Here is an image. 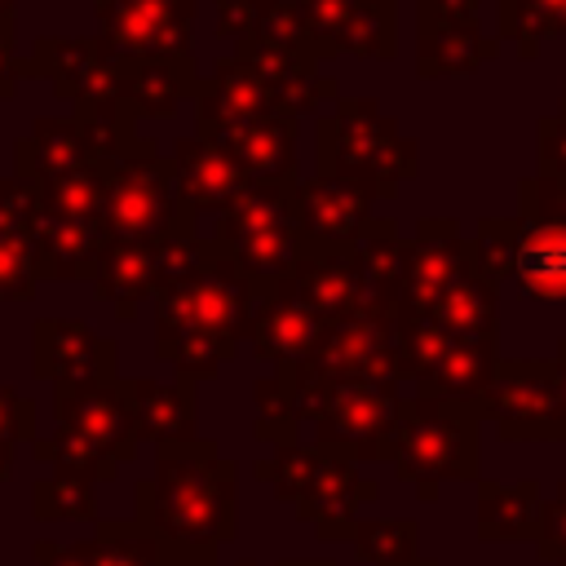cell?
Segmentation results:
<instances>
[{"label":"cell","mask_w":566,"mask_h":566,"mask_svg":"<svg viewBox=\"0 0 566 566\" xmlns=\"http://www.w3.org/2000/svg\"><path fill=\"white\" fill-rule=\"evenodd\" d=\"M265 287H256L217 243L208 261L159 292L155 310V358L177 371V380H212L226 363L239 358V345L252 336Z\"/></svg>","instance_id":"cell-1"},{"label":"cell","mask_w":566,"mask_h":566,"mask_svg":"<svg viewBox=\"0 0 566 566\" xmlns=\"http://www.w3.org/2000/svg\"><path fill=\"white\" fill-rule=\"evenodd\" d=\"M234 460L221 455L217 442L195 438L155 451V473L137 482V522L168 548L217 553L234 544Z\"/></svg>","instance_id":"cell-2"},{"label":"cell","mask_w":566,"mask_h":566,"mask_svg":"<svg viewBox=\"0 0 566 566\" xmlns=\"http://www.w3.org/2000/svg\"><path fill=\"white\" fill-rule=\"evenodd\" d=\"M137 420L124 380H88L53 389V438H35V460L57 473H80L88 482H111L119 464L137 455Z\"/></svg>","instance_id":"cell-3"},{"label":"cell","mask_w":566,"mask_h":566,"mask_svg":"<svg viewBox=\"0 0 566 566\" xmlns=\"http://www.w3.org/2000/svg\"><path fill=\"white\" fill-rule=\"evenodd\" d=\"M287 385L296 424H314V447L349 460H389V438L402 411L394 380H318L305 367H274Z\"/></svg>","instance_id":"cell-4"},{"label":"cell","mask_w":566,"mask_h":566,"mask_svg":"<svg viewBox=\"0 0 566 566\" xmlns=\"http://www.w3.org/2000/svg\"><path fill=\"white\" fill-rule=\"evenodd\" d=\"M314 164L318 177L354 181L376 190V199H394L402 181L420 172V150L376 97H336L332 115L314 128Z\"/></svg>","instance_id":"cell-5"},{"label":"cell","mask_w":566,"mask_h":566,"mask_svg":"<svg viewBox=\"0 0 566 566\" xmlns=\"http://www.w3.org/2000/svg\"><path fill=\"white\" fill-rule=\"evenodd\" d=\"M482 416L478 407L407 394L394 438H389V464L402 482L416 486V495L429 504L438 500L442 482H482Z\"/></svg>","instance_id":"cell-6"},{"label":"cell","mask_w":566,"mask_h":566,"mask_svg":"<svg viewBox=\"0 0 566 566\" xmlns=\"http://www.w3.org/2000/svg\"><path fill=\"white\" fill-rule=\"evenodd\" d=\"M256 478L270 482V491L283 504H292L318 539H354L358 509H367L380 495L376 478L358 473V460L314 442L274 447L270 460H256Z\"/></svg>","instance_id":"cell-7"},{"label":"cell","mask_w":566,"mask_h":566,"mask_svg":"<svg viewBox=\"0 0 566 566\" xmlns=\"http://www.w3.org/2000/svg\"><path fill=\"white\" fill-rule=\"evenodd\" d=\"M296 181H248L221 212L212 243L256 283L274 287L301 256L305 234L296 226Z\"/></svg>","instance_id":"cell-8"},{"label":"cell","mask_w":566,"mask_h":566,"mask_svg":"<svg viewBox=\"0 0 566 566\" xmlns=\"http://www.w3.org/2000/svg\"><path fill=\"white\" fill-rule=\"evenodd\" d=\"M146 137L137 133V119L119 106H93V111H71V115H44L31 124L27 137L13 142V177L22 181H53L71 177L97 164H111L128 150H137Z\"/></svg>","instance_id":"cell-9"},{"label":"cell","mask_w":566,"mask_h":566,"mask_svg":"<svg viewBox=\"0 0 566 566\" xmlns=\"http://www.w3.org/2000/svg\"><path fill=\"white\" fill-rule=\"evenodd\" d=\"M212 243L199 239V226L168 230L159 239H133V243H106L97 270H93V296L111 305L119 318H133L142 301H155L186 274H195L208 261Z\"/></svg>","instance_id":"cell-10"},{"label":"cell","mask_w":566,"mask_h":566,"mask_svg":"<svg viewBox=\"0 0 566 566\" xmlns=\"http://www.w3.org/2000/svg\"><path fill=\"white\" fill-rule=\"evenodd\" d=\"M102 226L111 243H133V239H159L168 230L199 226V221L177 199L172 159L159 155L150 142H142L137 150L111 159L106 168Z\"/></svg>","instance_id":"cell-11"},{"label":"cell","mask_w":566,"mask_h":566,"mask_svg":"<svg viewBox=\"0 0 566 566\" xmlns=\"http://www.w3.org/2000/svg\"><path fill=\"white\" fill-rule=\"evenodd\" d=\"M398 318H402V336H398L402 385H411V394H424V398L478 407L500 371L495 340L451 336L416 314H398Z\"/></svg>","instance_id":"cell-12"},{"label":"cell","mask_w":566,"mask_h":566,"mask_svg":"<svg viewBox=\"0 0 566 566\" xmlns=\"http://www.w3.org/2000/svg\"><path fill=\"white\" fill-rule=\"evenodd\" d=\"M402 318L398 310L358 305L349 318L332 323L318 349L301 363L318 380H394L402 385Z\"/></svg>","instance_id":"cell-13"},{"label":"cell","mask_w":566,"mask_h":566,"mask_svg":"<svg viewBox=\"0 0 566 566\" xmlns=\"http://www.w3.org/2000/svg\"><path fill=\"white\" fill-rule=\"evenodd\" d=\"M199 0H97V40L115 62L195 57L190 27Z\"/></svg>","instance_id":"cell-14"},{"label":"cell","mask_w":566,"mask_h":566,"mask_svg":"<svg viewBox=\"0 0 566 566\" xmlns=\"http://www.w3.org/2000/svg\"><path fill=\"white\" fill-rule=\"evenodd\" d=\"M27 75H44L75 111L119 106L124 93V62H115L97 35H40L27 53Z\"/></svg>","instance_id":"cell-15"},{"label":"cell","mask_w":566,"mask_h":566,"mask_svg":"<svg viewBox=\"0 0 566 566\" xmlns=\"http://www.w3.org/2000/svg\"><path fill=\"white\" fill-rule=\"evenodd\" d=\"M318 57L349 53L389 62L398 53V4L394 0H292Z\"/></svg>","instance_id":"cell-16"},{"label":"cell","mask_w":566,"mask_h":566,"mask_svg":"<svg viewBox=\"0 0 566 566\" xmlns=\"http://www.w3.org/2000/svg\"><path fill=\"white\" fill-rule=\"evenodd\" d=\"M478 416L495 424L504 442H535L553 438L557 424V389L548 358H500V371L478 402Z\"/></svg>","instance_id":"cell-17"},{"label":"cell","mask_w":566,"mask_h":566,"mask_svg":"<svg viewBox=\"0 0 566 566\" xmlns=\"http://www.w3.org/2000/svg\"><path fill=\"white\" fill-rule=\"evenodd\" d=\"M473 243L464 239L455 217H420L407 243L402 265V301L398 314H420L433 296H442L464 270H473Z\"/></svg>","instance_id":"cell-18"},{"label":"cell","mask_w":566,"mask_h":566,"mask_svg":"<svg viewBox=\"0 0 566 566\" xmlns=\"http://www.w3.org/2000/svg\"><path fill=\"white\" fill-rule=\"evenodd\" d=\"M31 371L35 380L62 389V385H88L115 376V340L97 336L88 323L75 318H40L31 327Z\"/></svg>","instance_id":"cell-19"},{"label":"cell","mask_w":566,"mask_h":566,"mask_svg":"<svg viewBox=\"0 0 566 566\" xmlns=\"http://www.w3.org/2000/svg\"><path fill=\"white\" fill-rule=\"evenodd\" d=\"M279 292L296 296L310 305L327 327L349 318L363 305V283H358V261L354 243H305L296 265L274 283Z\"/></svg>","instance_id":"cell-20"},{"label":"cell","mask_w":566,"mask_h":566,"mask_svg":"<svg viewBox=\"0 0 566 566\" xmlns=\"http://www.w3.org/2000/svg\"><path fill=\"white\" fill-rule=\"evenodd\" d=\"M261 115H283L270 84L243 57H234V53L217 57V66L199 80V93H195V133L212 137L221 128H234V124H248Z\"/></svg>","instance_id":"cell-21"},{"label":"cell","mask_w":566,"mask_h":566,"mask_svg":"<svg viewBox=\"0 0 566 566\" xmlns=\"http://www.w3.org/2000/svg\"><path fill=\"white\" fill-rule=\"evenodd\" d=\"M292 199L305 243H354L371 226L376 190L332 177H296Z\"/></svg>","instance_id":"cell-22"},{"label":"cell","mask_w":566,"mask_h":566,"mask_svg":"<svg viewBox=\"0 0 566 566\" xmlns=\"http://www.w3.org/2000/svg\"><path fill=\"white\" fill-rule=\"evenodd\" d=\"M172 172H177V199H181V208L199 221L203 212H221L252 177L239 168V159L221 146V142H212V137H177V146H172Z\"/></svg>","instance_id":"cell-23"},{"label":"cell","mask_w":566,"mask_h":566,"mask_svg":"<svg viewBox=\"0 0 566 566\" xmlns=\"http://www.w3.org/2000/svg\"><path fill=\"white\" fill-rule=\"evenodd\" d=\"M323 332H327V323L310 305H301L296 296H287L279 287H265L248 345L270 367H301L318 349Z\"/></svg>","instance_id":"cell-24"},{"label":"cell","mask_w":566,"mask_h":566,"mask_svg":"<svg viewBox=\"0 0 566 566\" xmlns=\"http://www.w3.org/2000/svg\"><path fill=\"white\" fill-rule=\"evenodd\" d=\"M217 35L230 49L261 44V49H279V53L318 57L292 0H217Z\"/></svg>","instance_id":"cell-25"},{"label":"cell","mask_w":566,"mask_h":566,"mask_svg":"<svg viewBox=\"0 0 566 566\" xmlns=\"http://www.w3.org/2000/svg\"><path fill=\"white\" fill-rule=\"evenodd\" d=\"M199 71L195 57H137L124 62V93L119 106L142 124V119H172L186 102L199 93Z\"/></svg>","instance_id":"cell-26"},{"label":"cell","mask_w":566,"mask_h":566,"mask_svg":"<svg viewBox=\"0 0 566 566\" xmlns=\"http://www.w3.org/2000/svg\"><path fill=\"white\" fill-rule=\"evenodd\" d=\"M133 420H137V438L159 447H177V442H195V424H199V394L186 380H146V376H128L124 380Z\"/></svg>","instance_id":"cell-27"},{"label":"cell","mask_w":566,"mask_h":566,"mask_svg":"<svg viewBox=\"0 0 566 566\" xmlns=\"http://www.w3.org/2000/svg\"><path fill=\"white\" fill-rule=\"evenodd\" d=\"M509 279L531 301H566V221H526L513 212Z\"/></svg>","instance_id":"cell-28"},{"label":"cell","mask_w":566,"mask_h":566,"mask_svg":"<svg viewBox=\"0 0 566 566\" xmlns=\"http://www.w3.org/2000/svg\"><path fill=\"white\" fill-rule=\"evenodd\" d=\"M212 142H221L252 181H296V119L292 115H261V119L212 133Z\"/></svg>","instance_id":"cell-29"},{"label":"cell","mask_w":566,"mask_h":566,"mask_svg":"<svg viewBox=\"0 0 566 566\" xmlns=\"http://www.w3.org/2000/svg\"><path fill=\"white\" fill-rule=\"evenodd\" d=\"M106 226L102 221H75V217H35V248H40V279L57 283H88L102 252H106Z\"/></svg>","instance_id":"cell-30"},{"label":"cell","mask_w":566,"mask_h":566,"mask_svg":"<svg viewBox=\"0 0 566 566\" xmlns=\"http://www.w3.org/2000/svg\"><path fill=\"white\" fill-rule=\"evenodd\" d=\"M363 305L398 310L402 301V265H407V239L394 217H371V226L354 239Z\"/></svg>","instance_id":"cell-31"},{"label":"cell","mask_w":566,"mask_h":566,"mask_svg":"<svg viewBox=\"0 0 566 566\" xmlns=\"http://www.w3.org/2000/svg\"><path fill=\"white\" fill-rule=\"evenodd\" d=\"M416 318H424V323H433L451 336L495 340V283L473 265L442 296H433Z\"/></svg>","instance_id":"cell-32"},{"label":"cell","mask_w":566,"mask_h":566,"mask_svg":"<svg viewBox=\"0 0 566 566\" xmlns=\"http://www.w3.org/2000/svg\"><path fill=\"white\" fill-rule=\"evenodd\" d=\"M544 517V491L539 482H478V535L482 539H531L539 535Z\"/></svg>","instance_id":"cell-33"},{"label":"cell","mask_w":566,"mask_h":566,"mask_svg":"<svg viewBox=\"0 0 566 566\" xmlns=\"http://www.w3.org/2000/svg\"><path fill=\"white\" fill-rule=\"evenodd\" d=\"M500 53V35L469 31H416V75L420 80H460Z\"/></svg>","instance_id":"cell-34"},{"label":"cell","mask_w":566,"mask_h":566,"mask_svg":"<svg viewBox=\"0 0 566 566\" xmlns=\"http://www.w3.org/2000/svg\"><path fill=\"white\" fill-rule=\"evenodd\" d=\"M164 544L137 522H97L93 539L66 544V557L75 566H159Z\"/></svg>","instance_id":"cell-35"},{"label":"cell","mask_w":566,"mask_h":566,"mask_svg":"<svg viewBox=\"0 0 566 566\" xmlns=\"http://www.w3.org/2000/svg\"><path fill=\"white\" fill-rule=\"evenodd\" d=\"M566 0H500V44L509 40L517 57H539L548 40H562Z\"/></svg>","instance_id":"cell-36"},{"label":"cell","mask_w":566,"mask_h":566,"mask_svg":"<svg viewBox=\"0 0 566 566\" xmlns=\"http://www.w3.org/2000/svg\"><path fill=\"white\" fill-rule=\"evenodd\" d=\"M416 539H420L416 517H358L349 544L367 566H411L420 562Z\"/></svg>","instance_id":"cell-37"},{"label":"cell","mask_w":566,"mask_h":566,"mask_svg":"<svg viewBox=\"0 0 566 566\" xmlns=\"http://www.w3.org/2000/svg\"><path fill=\"white\" fill-rule=\"evenodd\" d=\"M106 168L111 164H97V168H84V172H71V177L40 181L35 186L40 212H49V217H75V221H102Z\"/></svg>","instance_id":"cell-38"},{"label":"cell","mask_w":566,"mask_h":566,"mask_svg":"<svg viewBox=\"0 0 566 566\" xmlns=\"http://www.w3.org/2000/svg\"><path fill=\"white\" fill-rule=\"evenodd\" d=\"M31 513L40 522H97V491L88 478L53 469V478L31 486Z\"/></svg>","instance_id":"cell-39"},{"label":"cell","mask_w":566,"mask_h":566,"mask_svg":"<svg viewBox=\"0 0 566 566\" xmlns=\"http://www.w3.org/2000/svg\"><path fill=\"white\" fill-rule=\"evenodd\" d=\"M40 248L35 234L0 230V301H31L40 287Z\"/></svg>","instance_id":"cell-40"},{"label":"cell","mask_w":566,"mask_h":566,"mask_svg":"<svg viewBox=\"0 0 566 566\" xmlns=\"http://www.w3.org/2000/svg\"><path fill=\"white\" fill-rule=\"evenodd\" d=\"M18 442H35V402L0 385V482H9L13 473Z\"/></svg>","instance_id":"cell-41"},{"label":"cell","mask_w":566,"mask_h":566,"mask_svg":"<svg viewBox=\"0 0 566 566\" xmlns=\"http://www.w3.org/2000/svg\"><path fill=\"white\" fill-rule=\"evenodd\" d=\"M517 217L566 221V177H526L517 186Z\"/></svg>","instance_id":"cell-42"},{"label":"cell","mask_w":566,"mask_h":566,"mask_svg":"<svg viewBox=\"0 0 566 566\" xmlns=\"http://www.w3.org/2000/svg\"><path fill=\"white\" fill-rule=\"evenodd\" d=\"M35 217H40L35 181L0 177V230H9V234H35Z\"/></svg>","instance_id":"cell-43"},{"label":"cell","mask_w":566,"mask_h":566,"mask_svg":"<svg viewBox=\"0 0 566 566\" xmlns=\"http://www.w3.org/2000/svg\"><path fill=\"white\" fill-rule=\"evenodd\" d=\"M482 0H416V31H469Z\"/></svg>","instance_id":"cell-44"},{"label":"cell","mask_w":566,"mask_h":566,"mask_svg":"<svg viewBox=\"0 0 566 566\" xmlns=\"http://www.w3.org/2000/svg\"><path fill=\"white\" fill-rule=\"evenodd\" d=\"M535 553H539V562H553V566L566 562V482H557L553 495L544 500V517H539Z\"/></svg>","instance_id":"cell-45"},{"label":"cell","mask_w":566,"mask_h":566,"mask_svg":"<svg viewBox=\"0 0 566 566\" xmlns=\"http://www.w3.org/2000/svg\"><path fill=\"white\" fill-rule=\"evenodd\" d=\"M535 155H539V177H566V115L562 111L535 124Z\"/></svg>","instance_id":"cell-46"},{"label":"cell","mask_w":566,"mask_h":566,"mask_svg":"<svg viewBox=\"0 0 566 566\" xmlns=\"http://www.w3.org/2000/svg\"><path fill=\"white\" fill-rule=\"evenodd\" d=\"M22 75H27V57H18L13 22H0V102L13 97V88H18Z\"/></svg>","instance_id":"cell-47"},{"label":"cell","mask_w":566,"mask_h":566,"mask_svg":"<svg viewBox=\"0 0 566 566\" xmlns=\"http://www.w3.org/2000/svg\"><path fill=\"white\" fill-rule=\"evenodd\" d=\"M553 363V389H557V424H553V442L566 438V340L557 345V354L548 358Z\"/></svg>","instance_id":"cell-48"},{"label":"cell","mask_w":566,"mask_h":566,"mask_svg":"<svg viewBox=\"0 0 566 566\" xmlns=\"http://www.w3.org/2000/svg\"><path fill=\"white\" fill-rule=\"evenodd\" d=\"M159 566H217V553H190V548H168L164 544Z\"/></svg>","instance_id":"cell-49"},{"label":"cell","mask_w":566,"mask_h":566,"mask_svg":"<svg viewBox=\"0 0 566 566\" xmlns=\"http://www.w3.org/2000/svg\"><path fill=\"white\" fill-rule=\"evenodd\" d=\"M35 562H40V566H75V562L66 557V544H53V539H40V544H35Z\"/></svg>","instance_id":"cell-50"},{"label":"cell","mask_w":566,"mask_h":566,"mask_svg":"<svg viewBox=\"0 0 566 566\" xmlns=\"http://www.w3.org/2000/svg\"><path fill=\"white\" fill-rule=\"evenodd\" d=\"M279 566H336V562H323V557H305V562H279Z\"/></svg>","instance_id":"cell-51"},{"label":"cell","mask_w":566,"mask_h":566,"mask_svg":"<svg viewBox=\"0 0 566 566\" xmlns=\"http://www.w3.org/2000/svg\"><path fill=\"white\" fill-rule=\"evenodd\" d=\"M234 566H265V562H252V557H239ZM274 566H279V562H274Z\"/></svg>","instance_id":"cell-52"},{"label":"cell","mask_w":566,"mask_h":566,"mask_svg":"<svg viewBox=\"0 0 566 566\" xmlns=\"http://www.w3.org/2000/svg\"><path fill=\"white\" fill-rule=\"evenodd\" d=\"M557 111L566 115V84H562V93H557Z\"/></svg>","instance_id":"cell-53"},{"label":"cell","mask_w":566,"mask_h":566,"mask_svg":"<svg viewBox=\"0 0 566 566\" xmlns=\"http://www.w3.org/2000/svg\"><path fill=\"white\" fill-rule=\"evenodd\" d=\"M411 566H438V562H429V557H420V562H411Z\"/></svg>","instance_id":"cell-54"},{"label":"cell","mask_w":566,"mask_h":566,"mask_svg":"<svg viewBox=\"0 0 566 566\" xmlns=\"http://www.w3.org/2000/svg\"><path fill=\"white\" fill-rule=\"evenodd\" d=\"M562 40H566V13H562Z\"/></svg>","instance_id":"cell-55"},{"label":"cell","mask_w":566,"mask_h":566,"mask_svg":"<svg viewBox=\"0 0 566 566\" xmlns=\"http://www.w3.org/2000/svg\"><path fill=\"white\" fill-rule=\"evenodd\" d=\"M562 566H566V562H562Z\"/></svg>","instance_id":"cell-56"}]
</instances>
